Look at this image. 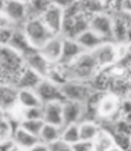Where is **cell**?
Returning <instances> with one entry per match:
<instances>
[{
    "mask_svg": "<svg viewBox=\"0 0 131 151\" xmlns=\"http://www.w3.org/2000/svg\"><path fill=\"white\" fill-rule=\"evenodd\" d=\"M66 81H90L100 71L92 51H85L69 65H59Z\"/></svg>",
    "mask_w": 131,
    "mask_h": 151,
    "instance_id": "cell-1",
    "label": "cell"
},
{
    "mask_svg": "<svg viewBox=\"0 0 131 151\" xmlns=\"http://www.w3.org/2000/svg\"><path fill=\"white\" fill-rule=\"evenodd\" d=\"M0 68L1 83H11L16 86L17 78L26 68V58L10 45H1L0 51Z\"/></svg>",
    "mask_w": 131,
    "mask_h": 151,
    "instance_id": "cell-2",
    "label": "cell"
},
{
    "mask_svg": "<svg viewBox=\"0 0 131 151\" xmlns=\"http://www.w3.org/2000/svg\"><path fill=\"white\" fill-rule=\"evenodd\" d=\"M24 33L30 40L31 45L35 50H39L41 47L45 44L48 40H51L55 34L47 27V24L41 19H31L27 20V23L23 26Z\"/></svg>",
    "mask_w": 131,
    "mask_h": 151,
    "instance_id": "cell-3",
    "label": "cell"
},
{
    "mask_svg": "<svg viewBox=\"0 0 131 151\" xmlns=\"http://www.w3.org/2000/svg\"><path fill=\"white\" fill-rule=\"evenodd\" d=\"M120 50H121V44H117L114 41H105L97 48H94L92 52L100 69H105L107 66H113L120 59L121 57Z\"/></svg>",
    "mask_w": 131,
    "mask_h": 151,
    "instance_id": "cell-4",
    "label": "cell"
},
{
    "mask_svg": "<svg viewBox=\"0 0 131 151\" xmlns=\"http://www.w3.org/2000/svg\"><path fill=\"white\" fill-rule=\"evenodd\" d=\"M61 89L65 96V100H76L82 103H86L94 91L89 81H66L61 85Z\"/></svg>",
    "mask_w": 131,
    "mask_h": 151,
    "instance_id": "cell-5",
    "label": "cell"
},
{
    "mask_svg": "<svg viewBox=\"0 0 131 151\" xmlns=\"http://www.w3.org/2000/svg\"><path fill=\"white\" fill-rule=\"evenodd\" d=\"M120 103H121V98L116 95L114 92H107L103 93V96L100 98L97 103V117L107 120L113 117L120 119Z\"/></svg>",
    "mask_w": 131,
    "mask_h": 151,
    "instance_id": "cell-6",
    "label": "cell"
},
{
    "mask_svg": "<svg viewBox=\"0 0 131 151\" xmlns=\"http://www.w3.org/2000/svg\"><path fill=\"white\" fill-rule=\"evenodd\" d=\"M1 14H6L17 27L27 23V3L20 0H1Z\"/></svg>",
    "mask_w": 131,
    "mask_h": 151,
    "instance_id": "cell-7",
    "label": "cell"
},
{
    "mask_svg": "<svg viewBox=\"0 0 131 151\" xmlns=\"http://www.w3.org/2000/svg\"><path fill=\"white\" fill-rule=\"evenodd\" d=\"M35 92L38 93L41 102L47 105V103H51V102H57V100H65V96L62 93L61 85L54 82L52 79L49 78H44L39 85L35 88Z\"/></svg>",
    "mask_w": 131,
    "mask_h": 151,
    "instance_id": "cell-8",
    "label": "cell"
},
{
    "mask_svg": "<svg viewBox=\"0 0 131 151\" xmlns=\"http://www.w3.org/2000/svg\"><path fill=\"white\" fill-rule=\"evenodd\" d=\"M90 28L97 33L105 41H114L113 40V16L106 12H100L90 16Z\"/></svg>",
    "mask_w": 131,
    "mask_h": 151,
    "instance_id": "cell-9",
    "label": "cell"
},
{
    "mask_svg": "<svg viewBox=\"0 0 131 151\" xmlns=\"http://www.w3.org/2000/svg\"><path fill=\"white\" fill-rule=\"evenodd\" d=\"M41 20L45 23L47 27H48L55 35L62 34L64 21H65V10L59 6L51 4V6L48 7V10L42 14Z\"/></svg>",
    "mask_w": 131,
    "mask_h": 151,
    "instance_id": "cell-10",
    "label": "cell"
},
{
    "mask_svg": "<svg viewBox=\"0 0 131 151\" xmlns=\"http://www.w3.org/2000/svg\"><path fill=\"white\" fill-rule=\"evenodd\" d=\"M64 35L62 34H58V35H54L51 40H48L44 45L39 48L38 51L44 57H45L51 64L57 65L61 61V57H62V48H64Z\"/></svg>",
    "mask_w": 131,
    "mask_h": 151,
    "instance_id": "cell-11",
    "label": "cell"
},
{
    "mask_svg": "<svg viewBox=\"0 0 131 151\" xmlns=\"http://www.w3.org/2000/svg\"><path fill=\"white\" fill-rule=\"evenodd\" d=\"M24 58H26V65L28 68H31L35 72H38L42 78H48L49 76V73H51V71L54 68V64H51L38 50L30 52Z\"/></svg>",
    "mask_w": 131,
    "mask_h": 151,
    "instance_id": "cell-12",
    "label": "cell"
},
{
    "mask_svg": "<svg viewBox=\"0 0 131 151\" xmlns=\"http://www.w3.org/2000/svg\"><path fill=\"white\" fill-rule=\"evenodd\" d=\"M85 114V103L76 100H64V126L82 122Z\"/></svg>",
    "mask_w": 131,
    "mask_h": 151,
    "instance_id": "cell-13",
    "label": "cell"
},
{
    "mask_svg": "<svg viewBox=\"0 0 131 151\" xmlns=\"http://www.w3.org/2000/svg\"><path fill=\"white\" fill-rule=\"evenodd\" d=\"M1 113H9L19 106V88L11 83H1Z\"/></svg>",
    "mask_w": 131,
    "mask_h": 151,
    "instance_id": "cell-14",
    "label": "cell"
},
{
    "mask_svg": "<svg viewBox=\"0 0 131 151\" xmlns=\"http://www.w3.org/2000/svg\"><path fill=\"white\" fill-rule=\"evenodd\" d=\"M85 52L83 47L79 44L75 38H64V48H62V57L58 65H69L75 59L78 58L80 54Z\"/></svg>",
    "mask_w": 131,
    "mask_h": 151,
    "instance_id": "cell-15",
    "label": "cell"
},
{
    "mask_svg": "<svg viewBox=\"0 0 131 151\" xmlns=\"http://www.w3.org/2000/svg\"><path fill=\"white\" fill-rule=\"evenodd\" d=\"M44 120L45 123L64 126V100H57L44 105Z\"/></svg>",
    "mask_w": 131,
    "mask_h": 151,
    "instance_id": "cell-16",
    "label": "cell"
},
{
    "mask_svg": "<svg viewBox=\"0 0 131 151\" xmlns=\"http://www.w3.org/2000/svg\"><path fill=\"white\" fill-rule=\"evenodd\" d=\"M9 45L11 47V48H14L16 51H19L20 54H23L24 57L28 55L30 52L35 51V48L31 45L30 40L27 37V34L24 33L23 27H17V28H16V31H14L13 37H11L10 42H9Z\"/></svg>",
    "mask_w": 131,
    "mask_h": 151,
    "instance_id": "cell-17",
    "label": "cell"
},
{
    "mask_svg": "<svg viewBox=\"0 0 131 151\" xmlns=\"http://www.w3.org/2000/svg\"><path fill=\"white\" fill-rule=\"evenodd\" d=\"M42 79L44 78L38 72H35L34 69H31V68H28L26 65V68L21 71V73H20L19 78H17L16 86L19 89H35Z\"/></svg>",
    "mask_w": 131,
    "mask_h": 151,
    "instance_id": "cell-18",
    "label": "cell"
},
{
    "mask_svg": "<svg viewBox=\"0 0 131 151\" xmlns=\"http://www.w3.org/2000/svg\"><path fill=\"white\" fill-rule=\"evenodd\" d=\"M13 138H14V141H16V144L19 145L20 151H31L33 147L35 145V143L39 140V137L34 136L33 133L27 132L26 129L21 127L20 124L14 130Z\"/></svg>",
    "mask_w": 131,
    "mask_h": 151,
    "instance_id": "cell-19",
    "label": "cell"
},
{
    "mask_svg": "<svg viewBox=\"0 0 131 151\" xmlns=\"http://www.w3.org/2000/svg\"><path fill=\"white\" fill-rule=\"evenodd\" d=\"M128 27L130 26H128L127 14L121 13V14L113 16V40H114V42H117V44H125Z\"/></svg>",
    "mask_w": 131,
    "mask_h": 151,
    "instance_id": "cell-20",
    "label": "cell"
},
{
    "mask_svg": "<svg viewBox=\"0 0 131 151\" xmlns=\"http://www.w3.org/2000/svg\"><path fill=\"white\" fill-rule=\"evenodd\" d=\"M109 150H118L116 144L114 133L109 129L102 127L99 134L94 138V151H109Z\"/></svg>",
    "mask_w": 131,
    "mask_h": 151,
    "instance_id": "cell-21",
    "label": "cell"
},
{
    "mask_svg": "<svg viewBox=\"0 0 131 151\" xmlns=\"http://www.w3.org/2000/svg\"><path fill=\"white\" fill-rule=\"evenodd\" d=\"M80 45L83 47L85 51H93L94 48H97L102 42H105V40L102 38L97 33H94L92 28L86 30L85 33H82L78 38H75Z\"/></svg>",
    "mask_w": 131,
    "mask_h": 151,
    "instance_id": "cell-22",
    "label": "cell"
},
{
    "mask_svg": "<svg viewBox=\"0 0 131 151\" xmlns=\"http://www.w3.org/2000/svg\"><path fill=\"white\" fill-rule=\"evenodd\" d=\"M52 4V0H30L27 3V17L31 19H41L42 14Z\"/></svg>",
    "mask_w": 131,
    "mask_h": 151,
    "instance_id": "cell-23",
    "label": "cell"
},
{
    "mask_svg": "<svg viewBox=\"0 0 131 151\" xmlns=\"http://www.w3.org/2000/svg\"><path fill=\"white\" fill-rule=\"evenodd\" d=\"M19 105L21 107L44 106L35 89H19Z\"/></svg>",
    "mask_w": 131,
    "mask_h": 151,
    "instance_id": "cell-24",
    "label": "cell"
},
{
    "mask_svg": "<svg viewBox=\"0 0 131 151\" xmlns=\"http://www.w3.org/2000/svg\"><path fill=\"white\" fill-rule=\"evenodd\" d=\"M100 129H102V126L99 124L96 120H82V122H79V132H80V138L82 140L94 141V138L99 134Z\"/></svg>",
    "mask_w": 131,
    "mask_h": 151,
    "instance_id": "cell-25",
    "label": "cell"
},
{
    "mask_svg": "<svg viewBox=\"0 0 131 151\" xmlns=\"http://www.w3.org/2000/svg\"><path fill=\"white\" fill-rule=\"evenodd\" d=\"M62 127L57 124H51V123H45L44 127H42V130H41V134H39V140L45 141L48 144V143L59 138L61 137V133H62Z\"/></svg>",
    "mask_w": 131,
    "mask_h": 151,
    "instance_id": "cell-26",
    "label": "cell"
},
{
    "mask_svg": "<svg viewBox=\"0 0 131 151\" xmlns=\"http://www.w3.org/2000/svg\"><path fill=\"white\" fill-rule=\"evenodd\" d=\"M61 137L64 138L65 141H68L69 144L72 145L76 141L80 140V132H79V123H72V124H65L62 127V133Z\"/></svg>",
    "mask_w": 131,
    "mask_h": 151,
    "instance_id": "cell-27",
    "label": "cell"
},
{
    "mask_svg": "<svg viewBox=\"0 0 131 151\" xmlns=\"http://www.w3.org/2000/svg\"><path fill=\"white\" fill-rule=\"evenodd\" d=\"M44 124H45V120L44 119H23L20 122L21 127H24L27 132L33 133L34 136H37V137H39Z\"/></svg>",
    "mask_w": 131,
    "mask_h": 151,
    "instance_id": "cell-28",
    "label": "cell"
},
{
    "mask_svg": "<svg viewBox=\"0 0 131 151\" xmlns=\"http://www.w3.org/2000/svg\"><path fill=\"white\" fill-rule=\"evenodd\" d=\"M23 119H44V106L21 107V120Z\"/></svg>",
    "mask_w": 131,
    "mask_h": 151,
    "instance_id": "cell-29",
    "label": "cell"
},
{
    "mask_svg": "<svg viewBox=\"0 0 131 151\" xmlns=\"http://www.w3.org/2000/svg\"><path fill=\"white\" fill-rule=\"evenodd\" d=\"M114 138H116V144L118 150H128L131 148V134L123 132H113Z\"/></svg>",
    "mask_w": 131,
    "mask_h": 151,
    "instance_id": "cell-30",
    "label": "cell"
},
{
    "mask_svg": "<svg viewBox=\"0 0 131 151\" xmlns=\"http://www.w3.org/2000/svg\"><path fill=\"white\" fill-rule=\"evenodd\" d=\"M48 148L49 151H72V145L68 141H65L62 137H59L51 143H48Z\"/></svg>",
    "mask_w": 131,
    "mask_h": 151,
    "instance_id": "cell-31",
    "label": "cell"
},
{
    "mask_svg": "<svg viewBox=\"0 0 131 151\" xmlns=\"http://www.w3.org/2000/svg\"><path fill=\"white\" fill-rule=\"evenodd\" d=\"M16 28L17 27H0V44L1 45H9Z\"/></svg>",
    "mask_w": 131,
    "mask_h": 151,
    "instance_id": "cell-32",
    "label": "cell"
},
{
    "mask_svg": "<svg viewBox=\"0 0 131 151\" xmlns=\"http://www.w3.org/2000/svg\"><path fill=\"white\" fill-rule=\"evenodd\" d=\"M72 151H94V141L80 138L75 144H72Z\"/></svg>",
    "mask_w": 131,
    "mask_h": 151,
    "instance_id": "cell-33",
    "label": "cell"
},
{
    "mask_svg": "<svg viewBox=\"0 0 131 151\" xmlns=\"http://www.w3.org/2000/svg\"><path fill=\"white\" fill-rule=\"evenodd\" d=\"M0 150L1 151H20L19 145L16 144L13 137L7 138V140H1L0 141Z\"/></svg>",
    "mask_w": 131,
    "mask_h": 151,
    "instance_id": "cell-34",
    "label": "cell"
},
{
    "mask_svg": "<svg viewBox=\"0 0 131 151\" xmlns=\"http://www.w3.org/2000/svg\"><path fill=\"white\" fill-rule=\"evenodd\" d=\"M128 113H131V96L121 99V103H120V116L124 117Z\"/></svg>",
    "mask_w": 131,
    "mask_h": 151,
    "instance_id": "cell-35",
    "label": "cell"
},
{
    "mask_svg": "<svg viewBox=\"0 0 131 151\" xmlns=\"http://www.w3.org/2000/svg\"><path fill=\"white\" fill-rule=\"evenodd\" d=\"M75 1H78V0H52V4L62 7V9L65 10V9H68L69 6H72Z\"/></svg>",
    "mask_w": 131,
    "mask_h": 151,
    "instance_id": "cell-36",
    "label": "cell"
},
{
    "mask_svg": "<svg viewBox=\"0 0 131 151\" xmlns=\"http://www.w3.org/2000/svg\"><path fill=\"white\" fill-rule=\"evenodd\" d=\"M125 44L128 45L131 44V27H128V31H127V38H125Z\"/></svg>",
    "mask_w": 131,
    "mask_h": 151,
    "instance_id": "cell-37",
    "label": "cell"
},
{
    "mask_svg": "<svg viewBox=\"0 0 131 151\" xmlns=\"http://www.w3.org/2000/svg\"><path fill=\"white\" fill-rule=\"evenodd\" d=\"M124 119L127 120V122H128V123H130V124H131V113H128L127 116H124Z\"/></svg>",
    "mask_w": 131,
    "mask_h": 151,
    "instance_id": "cell-38",
    "label": "cell"
},
{
    "mask_svg": "<svg viewBox=\"0 0 131 151\" xmlns=\"http://www.w3.org/2000/svg\"><path fill=\"white\" fill-rule=\"evenodd\" d=\"M127 20H128V26L131 27V14H127Z\"/></svg>",
    "mask_w": 131,
    "mask_h": 151,
    "instance_id": "cell-39",
    "label": "cell"
},
{
    "mask_svg": "<svg viewBox=\"0 0 131 151\" xmlns=\"http://www.w3.org/2000/svg\"><path fill=\"white\" fill-rule=\"evenodd\" d=\"M105 1V4H107V3H112V1H116V0H103Z\"/></svg>",
    "mask_w": 131,
    "mask_h": 151,
    "instance_id": "cell-40",
    "label": "cell"
},
{
    "mask_svg": "<svg viewBox=\"0 0 131 151\" xmlns=\"http://www.w3.org/2000/svg\"><path fill=\"white\" fill-rule=\"evenodd\" d=\"M127 51L131 54V44H128V45H127Z\"/></svg>",
    "mask_w": 131,
    "mask_h": 151,
    "instance_id": "cell-41",
    "label": "cell"
},
{
    "mask_svg": "<svg viewBox=\"0 0 131 151\" xmlns=\"http://www.w3.org/2000/svg\"><path fill=\"white\" fill-rule=\"evenodd\" d=\"M128 96H131V95H128Z\"/></svg>",
    "mask_w": 131,
    "mask_h": 151,
    "instance_id": "cell-42",
    "label": "cell"
}]
</instances>
